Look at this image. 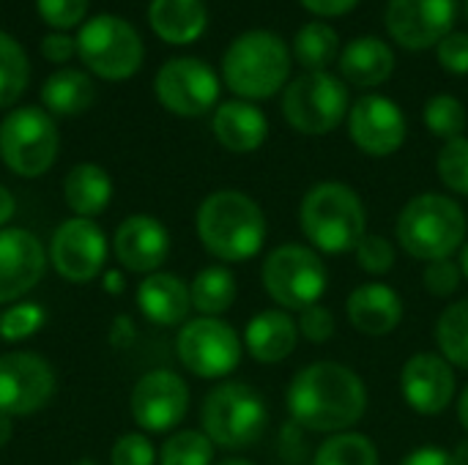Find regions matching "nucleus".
Returning <instances> with one entry per match:
<instances>
[{
	"label": "nucleus",
	"mask_w": 468,
	"mask_h": 465,
	"mask_svg": "<svg viewBox=\"0 0 468 465\" xmlns=\"http://www.w3.org/2000/svg\"><path fill=\"white\" fill-rule=\"evenodd\" d=\"M288 414L313 433H348L367 411V386L346 365L315 362L302 367L285 392Z\"/></svg>",
	"instance_id": "nucleus-1"
},
{
	"label": "nucleus",
	"mask_w": 468,
	"mask_h": 465,
	"mask_svg": "<svg viewBox=\"0 0 468 465\" xmlns=\"http://www.w3.org/2000/svg\"><path fill=\"white\" fill-rule=\"evenodd\" d=\"M195 227L203 249L222 263H244L266 244L263 208L239 189L211 192L195 214Z\"/></svg>",
	"instance_id": "nucleus-2"
},
{
	"label": "nucleus",
	"mask_w": 468,
	"mask_h": 465,
	"mask_svg": "<svg viewBox=\"0 0 468 465\" xmlns=\"http://www.w3.org/2000/svg\"><path fill=\"white\" fill-rule=\"evenodd\" d=\"M299 225L315 252L348 255L367 233V211L359 192L348 184L321 181L304 195Z\"/></svg>",
	"instance_id": "nucleus-3"
},
{
	"label": "nucleus",
	"mask_w": 468,
	"mask_h": 465,
	"mask_svg": "<svg viewBox=\"0 0 468 465\" xmlns=\"http://www.w3.org/2000/svg\"><path fill=\"white\" fill-rule=\"evenodd\" d=\"M395 236L411 258L422 263L444 260L466 244L468 217L458 200L439 192H425L403 206Z\"/></svg>",
	"instance_id": "nucleus-4"
},
{
	"label": "nucleus",
	"mask_w": 468,
	"mask_h": 465,
	"mask_svg": "<svg viewBox=\"0 0 468 465\" xmlns=\"http://www.w3.org/2000/svg\"><path fill=\"white\" fill-rule=\"evenodd\" d=\"M291 49L271 30H247L233 38L222 58L225 85L244 101L271 99L288 85Z\"/></svg>",
	"instance_id": "nucleus-5"
},
{
	"label": "nucleus",
	"mask_w": 468,
	"mask_h": 465,
	"mask_svg": "<svg viewBox=\"0 0 468 465\" xmlns=\"http://www.w3.org/2000/svg\"><path fill=\"white\" fill-rule=\"evenodd\" d=\"M203 433L219 449H250L269 428V408L263 395L241 381H225L214 386L200 408Z\"/></svg>",
	"instance_id": "nucleus-6"
},
{
	"label": "nucleus",
	"mask_w": 468,
	"mask_h": 465,
	"mask_svg": "<svg viewBox=\"0 0 468 465\" xmlns=\"http://www.w3.org/2000/svg\"><path fill=\"white\" fill-rule=\"evenodd\" d=\"M261 282L266 296L280 310L302 312L313 304H321L329 288V271L313 247L280 244L266 255Z\"/></svg>",
	"instance_id": "nucleus-7"
},
{
	"label": "nucleus",
	"mask_w": 468,
	"mask_h": 465,
	"mask_svg": "<svg viewBox=\"0 0 468 465\" xmlns=\"http://www.w3.org/2000/svg\"><path fill=\"white\" fill-rule=\"evenodd\" d=\"M348 88L332 71H304L285 85L282 115L291 129L307 137L335 132L348 118Z\"/></svg>",
	"instance_id": "nucleus-8"
},
{
	"label": "nucleus",
	"mask_w": 468,
	"mask_h": 465,
	"mask_svg": "<svg viewBox=\"0 0 468 465\" xmlns=\"http://www.w3.org/2000/svg\"><path fill=\"white\" fill-rule=\"evenodd\" d=\"M58 148V126L41 107H16L0 123V159L22 178L44 175L55 164Z\"/></svg>",
	"instance_id": "nucleus-9"
},
{
	"label": "nucleus",
	"mask_w": 468,
	"mask_h": 465,
	"mask_svg": "<svg viewBox=\"0 0 468 465\" xmlns=\"http://www.w3.org/2000/svg\"><path fill=\"white\" fill-rule=\"evenodd\" d=\"M74 38L80 60L101 79H129L132 74H137L143 63V38L121 16L99 14L88 19Z\"/></svg>",
	"instance_id": "nucleus-10"
},
{
	"label": "nucleus",
	"mask_w": 468,
	"mask_h": 465,
	"mask_svg": "<svg viewBox=\"0 0 468 465\" xmlns=\"http://www.w3.org/2000/svg\"><path fill=\"white\" fill-rule=\"evenodd\" d=\"M176 354L192 375L217 381L241 365L244 340L228 321L200 315L181 326L176 337Z\"/></svg>",
	"instance_id": "nucleus-11"
},
{
	"label": "nucleus",
	"mask_w": 468,
	"mask_h": 465,
	"mask_svg": "<svg viewBox=\"0 0 468 465\" xmlns=\"http://www.w3.org/2000/svg\"><path fill=\"white\" fill-rule=\"evenodd\" d=\"M154 90L167 112L197 118L219 101V77L197 58H173L156 71Z\"/></svg>",
	"instance_id": "nucleus-12"
},
{
	"label": "nucleus",
	"mask_w": 468,
	"mask_h": 465,
	"mask_svg": "<svg viewBox=\"0 0 468 465\" xmlns=\"http://www.w3.org/2000/svg\"><path fill=\"white\" fill-rule=\"evenodd\" d=\"M55 395L52 365L33 351H14L0 356V414L30 417L41 411Z\"/></svg>",
	"instance_id": "nucleus-13"
},
{
	"label": "nucleus",
	"mask_w": 468,
	"mask_h": 465,
	"mask_svg": "<svg viewBox=\"0 0 468 465\" xmlns=\"http://www.w3.org/2000/svg\"><path fill=\"white\" fill-rule=\"evenodd\" d=\"M49 263L69 282H90L107 263V236L93 219L60 222L49 241Z\"/></svg>",
	"instance_id": "nucleus-14"
},
{
	"label": "nucleus",
	"mask_w": 468,
	"mask_h": 465,
	"mask_svg": "<svg viewBox=\"0 0 468 465\" xmlns=\"http://www.w3.org/2000/svg\"><path fill=\"white\" fill-rule=\"evenodd\" d=\"M129 411L140 430L170 433L189 411V386L173 370H151L134 384Z\"/></svg>",
	"instance_id": "nucleus-15"
},
{
	"label": "nucleus",
	"mask_w": 468,
	"mask_h": 465,
	"mask_svg": "<svg viewBox=\"0 0 468 465\" xmlns=\"http://www.w3.org/2000/svg\"><path fill=\"white\" fill-rule=\"evenodd\" d=\"M406 115L389 96L367 93L348 110V137L367 156L384 159L398 153L406 143Z\"/></svg>",
	"instance_id": "nucleus-16"
},
{
	"label": "nucleus",
	"mask_w": 468,
	"mask_h": 465,
	"mask_svg": "<svg viewBox=\"0 0 468 465\" xmlns=\"http://www.w3.org/2000/svg\"><path fill=\"white\" fill-rule=\"evenodd\" d=\"M458 16V0H389L387 30L406 49L439 47L452 33Z\"/></svg>",
	"instance_id": "nucleus-17"
},
{
	"label": "nucleus",
	"mask_w": 468,
	"mask_h": 465,
	"mask_svg": "<svg viewBox=\"0 0 468 465\" xmlns=\"http://www.w3.org/2000/svg\"><path fill=\"white\" fill-rule=\"evenodd\" d=\"M458 378L455 367L441 354H414L400 370V392L411 411L422 417L444 414L455 400Z\"/></svg>",
	"instance_id": "nucleus-18"
},
{
	"label": "nucleus",
	"mask_w": 468,
	"mask_h": 465,
	"mask_svg": "<svg viewBox=\"0 0 468 465\" xmlns=\"http://www.w3.org/2000/svg\"><path fill=\"white\" fill-rule=\"evenodd\" d=\"M47 255L41 241L25 227L0 230V304H16L44 277Z\"/></svg>",
	"instance_id": "nucleus-19"
},
{
	"label": "nucleus",
	"mask_w": 468,
	"mask_h": 465,
	"mask_svg": "<svg viewBox=\"0 0 468 465\" xmlns=\"http://www.w3.org/2000/svg\"><path fill=\"white\" fill-rule=\"evenodd\" d=\"M115 258L126 271L134 274H154L159 266H165L170 255V233L167 227L151 217V214H134L126 217L112 238Z\"/></svg>",
	"instance_id": "nucleus-20"
},
{
	"label": "nucleus",
	"mask_w": 468,
	"mask_h": 465,
	"mask_svg": "<svg viewBox=\"0 0 468 465\" xmlns=\"http://www.w3.org/2000/svg\"><path fill=\"white\" fill-rule=\"evenodd\" d=\"M403 299L387 282H365L346 299L351 326L365 337H387L403 323Z\"/></svg>",
	"instance_id": "nucleus-21"
},
{
	"label": "nucleus",
	"mask_w": 468,
	"mask_h": 465,
	"mask_svg": "<svg viewBox=\"0 0 468 465\" xmlns=\"http://www.w3.org/2000/svg\"><path fill=\"white\" fill-rule=\"evenodd\" d=\"M244 351L261 365L285 362L299 345V326L285 310H263L244 329Z\"/></svg>",
	"instance_id": "nucleus-22"
},
{
	"label": "nucleus",
	"mask_w": 468,
	"mask_h": 465,
	"mask_svg": "<svg viewBox=\"0 0 468 465\" xmlns=\"http://www.w3.org/2000/svg\"><path fill=\"white\" fill-rule=\"evenodd\" d=\"M214 137L230 153H252L269 137V121L261 107L244 99L222 101L211 121Z\"/></svg>",
	"instance_id": "nucleus-23"
},
{
	"label": "nucleus",
	"mask_w": 468,
	"mask_h": 465,
	"mask_svg": "<svg viewBox=\"0 0 468 465\" xmlns=\"http://www.w3.org/2000/svg\"><path fill=\"white\" fill-rule=\"evenodd\" d=\"M137 307L156 326H178L192 310L189 285L170 271H154L137 285Z\"/></svg>",
	"instance_id": "nucleus-24"
},
{
	"label": "nucleus",
	"mask_w": 468,
	"mask_h": 465,
	"mask_svg": "<svg viewBox=\"0 0 468 465\" xmlns=\"http://www.w3.org/2000/svg\"><path fill=\"white\" fill-rule=\"evenodd\" d=\"M340 71L359 88H378L395 71V52L376 36H359L340 52Z\"/></svg>",
	"instance_id": "nucleus-25"
},
{
	"label": "nucleus",
	"mask_w": 468,
	"mask_h": 465,
	"mask_svg": "<svg viewBox=\"0 0 468 465\" xmlns=\"http://www.w3.org/2000/svg\"><path fill=\"white\" fill-rule=\"evenodd\" d=\"M148 22L154 33L167 44H192L208 25L203 0H151Z\"/></svg>",
	"instance_id": "nucleus-26"
},
{
	"label": "nucleus",
	"mask_w": 468,
	"mask_h": 465,
	"mask_svg": "<svg viewBox=\"0 0 468 465\" xmlns=\"http://www.w3.org/2000/svg\"><path fill=\"white\" fill-rule=\"evenodd\" d=\"M63 200L74 211V217L93 219L107 211L112 200V178L104 167L93 162L74 164L63 178Z\"/></svg>",
	"instance_id": "nucleus-27"
},
{
	"label": "nucleus",
	"mask_w": 468,
	"mask_h": 465,
	"mask_svg": "<svg viewBox=\"0 0 468 465\" xmlns=\"http://www.w3.org/2000/svg\"><path fill=\"white\" fill-rule=\"evenodd\" d=\"M93 99H96V88L90 77L77 69H60L49 74L47 82L41 85V101L52 115H63V118L80 115L93 104Z\"/></svg>",
	"instance_id": "nucleus-28"
},
{
	"label": "nucleus",
	"mask_w": 468,
	"mask_h": 465,
	"mask_svg": "<svg viewBox=\"0 0 468 465\" xmlns=\"http://www.w3.org/2000/svg\"><path fill=\"white\" fill-rule=\"evenodd\" d=\"M236 274L228 266H206L189 282L192 310L206 318H219L222 312H228L236 301Z\"/></svg>",
	"instance_id": "nucleus-29"
},
{
	"label": "nucleus",
	"mask_w": 468,
	"mask_h": 465,
	"mask_svg": "<svg viewBox=\"0 0 468 465\" xmlns=\"http://www.w3.org/2000/svg\"><path fill=\"white\" fill-rule=\"evenodd\" d=\"M340 36L326 22H307L293 38V55L307 71H326L329 63L337 60Z\"/></svg>",
	"instance_id": "nucleus-30"
},
{
	"label": "nucleus",
	"mask_w": 468,
	"mask_h": 465,
	"mask_svg": "<svg viewBox=\"0 0 468 465\" xmlns=\"http://www.w3.org/2000/svg\"><path fill=\"white\" fill-rule=\"evenodd\" d=\"M439 354L452 365L468 370V299L450 304L436 321Z\"/></svg>",
	"instance_id": "nucleus-31"
},
{
	"label": "nucleus",
	"mask_w": 468,
	"mask_h": 465,
	"mask_svg": "<svg viewBox=\"0 0 468 465\" xmlns=\"http://www.w3.org/2000/svg\"><path fill=\"white\" fill-rule=\"evenodd\" d=\"M313 465H381L376 444L365 433H337L329 436L318 452Z\"/></svg>",
	"instance_id": "nucleus-32"
},
{
	"label": "nucleus",
	"mask_w": 468,
	"mask_h": 465,
	"mask_svg": "<svg viewBox=\"0 0 468 465\" xmlns=\"http://www.w3.org/2000/svg\"><path fill=\"white\" fill-rule=\"evenodd\" d=\"M30 79V63L16 38L0 30V110L19 101Z\"/></svg>",
	"instance_id": "nucleus-33"
},
{
	"label": "nucleus",
	"mask_w": 468,
	"mask_h": 465,
	"mask_svg": "<svg viewBox=\"0 0 468 465\" xmlns=\"http://www.w3.org/2000/svg\"><path fill=\"white\" fill-rule=\"evenodd\" d=\"M214 449L203 430H178L162 444L159 465H214Z\"/></svg>",
	"instance_id": "nucleus-34"
},
{
	"label": "nucleus",
	"mask_w": 468,
	"mask_h": 465,
	"mask_svg": "<svg viewBox=\"0 0 468 465\" xmlns=\"http://www.w3.org/2000/svg\"><path fill=\"white\" fill-rule=\"evenodd\" d=\"M422 118H425V126L436 137H441L444 143H450L455 137H463L466 107L452 93H436L433 99H428V104L422 110Z\"/></svg>",
	"instance_id": "nucleus-35"
},
{
	"label": "nucleus",
	"mask_w": 468,
	"mask_h": 465,
	"mask_svg": "<svg viewBox=\"0 0 468 465\" xmlns=\"http://www.w3.org/2000/svg\"><path fill=\"white\" fill-rule=\"evenodd\" d=\"M47 321V312L36 301H16L8 304V310L0 312V340L3 343H19L33 337Z\"/></svg>",
	"instance_id": "nucleus-36"
},
{
	"label": "nucleus",
	"mask_w": 468,
	"mask_h": 465,
	"mask_svg": "<svg viewBox=\"0 0 468 465\" xmlns=\"http://www.w3.org/2000/svg\"><path fill=\"white\" fill-rule=\"evenodd\" d=\"M436 170L450 192L468 197V137H455L441 145Z\"/></svg>",
	"instance_id": "nucleus-37"
},
{
	"label": "nucleus",
	"mask_w": 468,
	"mask_h": 465,
	"mask_svg": "<svg viewBox=\"0 0 468 465\" xmlns=\"http://www.w3.org/2000/svg\"><path fill=\"white\" fill-rule=\"evenodd\" d=\"M356 263L365 274L370 277H384L395 269L398 263V249L389 238L376 236V233H365V238L359 241V247L354 249Z\"/></svg>",
	"instance_id": "nucleus-38"
},
{
	"label": "nucleus",
	"mask_w": 468,
	"mask_h": 465,
	"mask_svg": "<svg viewBox=\"0 0 468 465\" xmlns=\"http://www.w3.org/2000/svg\"><path fill=\"white\" fill-rule=\"evenodd\" d=\"M463 282V271L461 266L452 260V258H444V260H431L425 263V271H422V285L431 296L436 299H450L458 293Z\"/></svg>",
	"instance_id": "nucleus-39"
},
{
	"label": "nucleus",
	"mask_w": 468,
	"mask_h": 465,
	"mask_svg": "<svg viewBox=\"0 0 468 465\" xmlns=\"http://www.w3.org/2000/svg\"><path fill=\"white\" fill-rule=\"evenodd\" d=\"M159 455L148 436L143 433H123L112 449H110V465H156Z\"/></svg>",
	"instance_id": "nucleus-40"
},
{
	"label": "nucleus",
	"mask_w": 468,
	"mask_h": 465,
	"mask_svg": "<svg viewBox=\"0 0 468 465\" xmlns=\"http://www.w3.org/2000/svg\"><path fill=\"white\" fill-rule=\"evenodd\" d=\"M38 16L55 27V30H69L80 25L88 14V0H36Z\"/></svg>",
	"instance_id": "nucleus-41"
},
{
	"label": "nucleus",
	"mask_w": 468,
	"mask_h": 465,
	"mask_svg": "<svg viewBox=\"0 0 468 465\" xmlns=\"http://www.w3.org/2000/svg\"><path fill=\"white\" fill-rule=\"evenodd\" d=\"M296 326H299V337H304L307 343H315V345L329 343L337 332L335 315L324 304H313V307L302 310L296 318Z\"/></svg>",
	"instance_id": "nucleus-42"
},
{
	"label": "nucleus",
	"mask_w": 468,
	"mask_h": 465,
	"mask_svg": "<svg viewBox=\"0 0 468 465\" xmlns=\"http://www.w3.org/2000/svg\"><path fill=\"white\" fill-rule=\"evenodd\" d=\"M439 66L450 74H468V33H450L436 47Z\"/></svg>",
	"instance_id": "nucleus-43"
},
{
	"label": "nucleus",
	"mask_w": 468,
	"mask_h": 465,
	"mask_svg": "<svg viewBox=\"0 0 468 465\" xmlns=\"http://www.w3.org/2000/svg\"><path fill=\"white\" fill-rule=\"evenodd\" d=\"M41 55L52 63H66L69 58L77 55V38L74 36H66L60 30L55 33H47L41 38Z\"/></svg>",
	"instance_id": "nucleus-44"
},
{
	"label": "nucleus",
	"mask_w": 468,
	"mask_h": 465,
	"mask_svg": "<svg viewBox=\"0 0 468 465\" xmlns=\"http://www.w3.org/2000/svg\"><path fill=\"white\" fill-rule=\"evenodd\" d=\"M302 5L315 16H343L359 5V0H302Z\"/></svg>",
	"instance_id": "nucleus-45"
},
{
	"label": "nucleus",
	"mask_w": 468,
	"mask_h": 465,
	"mask_svg": "<svg viewBox=\"0 0 468 465\" xmlns=\"http://www.w3.org/2000/svg\"><path fill=\"white\" fill-rule=\"evenodd\" d=\"M400 465H458L452 452L447 449H439V447H422V449H414L411 455L403 458Z\"/></svg>",
	"instance_id": "nucleus-46"
},
{
	"label": "nucleus",
	"mask_w": 468,
	"mask_h": 465,
	"mask_svg": "<svg viewBox=\"0 0 468 465\" xmlns=\"http://www.w3.org/2000/svg\"><path fill=\"white\" fill-rule=\"evenodd\" d=\"M14 214H16V200H14V195L0 184V230L8 227V222L14 219Z\"/></svg>",
	"instance_id": "nucleus-47"
},
{
	"label": "nucleus",
	"mask_w": 468,
	"mask_h": 465,
	"mask_svg": "<svg viewBox=\"0 0 468 465\" xmlns=\"http://www.w3.org/2000/svg\"><path fill=\"white\" fill-rule=\"evenodd\" d=\"M104 288H107L110 293H121V288H123V277H121V271H107V277H104Z\"/></svg>",
	"instance_id": "nucleus-48"
},
{
	"label": "nucleus",
	"mask_w": 468,
	"mask_h": 465,
	"mask_svg": "<svg viewBox=\"0 0 468 465\" xmlns=\"http://www.w3.org/2000/svg\"><path fill=\"white\" fill-rule=\"evenodd\" d=\"M458 419H461L463 430L468 433V386L461 392V397H458Z\"/></svg>",
	"instance_id": "nucleus-49"
},
{
	"label": "nucleus",
	"mask_w": 468,
	"mask_h": 465,
	"mask_svg": "<svg viewBox=\"0 0 468 465\" xmlns=\"http://www.w3.org/2000/svg\"><path fill=\"white\" fill-rule=\"evenodd\" d=\"M452 458H455V463L458 465H468V439L466 441H461V444L455 447Z\"/></svg>",
	"instance_id": "nucleus-50"
},
{
	"label": "nucleus",
	"mask_w": 468,
	"mask_h": 465,
	"mask_svg": "<svg viewBox=\"0 0 468 465\" xmlns=\"http://www.w3.org/2000/svg\"><path fill=\"white\" fill-rule=\"evenodd\" d=\"M458 266H461V271H463V280H468V238L466 244L461 247V252H458Z\"/></svg>",
	"instance_id": "nucleus-51"
},
{
	"label": "nucleus",
	"mask_w": 468,
	"mask_h": 465,
	"mask_svg": "<svg viewBox=\"0 0 468 465\" xmlns=\"http://www.w3.org/2000/svg\"><path fill=\"white\" fill-rule=\"evenodd\" d=\"M214 465H255L250 463V460H244V458H225V460H219V463Z\"/></svg>",
	"instance_id": "nucleus-52"
},
{
	"label": "nucleus",
	"mask_w": 468,
	"mask_h": 465,
	"mask_svg": "<svg viewBox=\"0 0 468 465\" xmlns=\"http://www.w3.org/2000/svg\"><path fill=\"white\" fill-rule=\"evenodd\" d=\"M74 465H96V463H93V460H77Z\"/></svg>",
	"instance_id": "nucleus-53"
},
{
	"label": "nucleus",
	"mask_w": 468,
	"mask_h": 465,
	"mask_svg": "<svg viewBox=\"0 0 468 465\" xmlns=\"http://www.w3.org/2000/svg\"><path fill=\"white\" fill-rule=\"evenodd\" d=\"M466 14H468V0H466Z\"/></svg>",
	"instance_id": "nucleus-54"
}]
</instances>
